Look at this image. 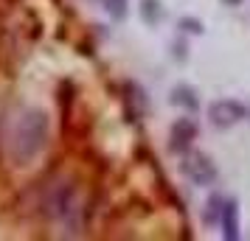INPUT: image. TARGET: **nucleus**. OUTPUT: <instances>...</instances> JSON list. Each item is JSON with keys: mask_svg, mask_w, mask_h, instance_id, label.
<instances>
[{"mask_svg": "<svg viewBox=\"0 0 250 241\" xmlns=\"http://www.w3.org/2000/svg\"><path fill=\"white\" fill-rule=\"evenodd\" d=\"M146 107V95L144 90L138 87L135 81H126L124 84V112H126V121H138V115L144 112Z\"/></svg>", "mask_w": 250, "mask_h": 241, "instance_id": "39448f33", "label": "nucleus"}, {"mask_svg": "<svg viewBox=\"0 0 250 241\" xmlns=\"http://www.w3.org/2000/svg\"><path fill=\"white\" fill-rule=\"evenodd\" d=\"M194 140H197V124L191 118H177L169 132V149L177 151V154H186Z\"/></svg>", "mask_w": 250, "mask_h": 241, "instance_id": "20e7f679", "label": "nucleus"}, {"mask_svg": "<svg viewBox=\"0 0 250 241\" xmlns=\"http://www.w3.org/2000/svg\"><path fill=\"white\" fill-rule=\"evenodd\" d=\"M219 227H222V236L228 241L239 239V202L236 199H225L222 216H219Z\"/></svg>", "mask_w": 250, "mask_h": 241, "instance_id": "423d86ee", "label": "nucleus"}, {"mask_svg": "<svg viewBox=\"0 0 250 241\" xmlns=\"http://www.w3.org/2000/svg\"><path fill=\"white\" fill-rule=\"evenodd\" d=\"M225 6H242V0H222Z\"/></svg>", "mask_w": 250, "mask_h": 241, "instance_id": "f8f14e48", "label": "nucleus"}, {"mask_svg": "<svg viewBox=\"0 0 250 241\" xmlns=\"http://www.w3.org/2000/svg\"><path fill=\"white\" fill-rule=\"evenodd\" d=\"M183 174L191 180L194 185H214L219 171H216L214 160L203 154V151H194V154H186V160H183Z\"/></svg>", "mask_w": 250, "mask_h": 241, "instance_id": "7ed1b4c3", "label": "nucleus"}, {"mask_svg": "<svg viewBox=\"0 0 250 241\" xmlns=\"http://www.w3.org/2000/svg\"><path fill=\"white\" fill-rule=\"evenodd\" d=\"M45 143H48V115L40 107H28L12 129L9 154L17 166H28L40 157Z\"/></svg>", "mask_w": 250, "mask_h": 241, "instance_id": "f257e3e1", "label": "nucleus"}, {"mask_svg": "<svg viewBox=\"0 0 250 241\" xmlns=\"http://www.w3.org/2000/svg\"><path fill=\"white\" fill-rule=\"evenodd\" d=\"M222 207H225V196H222V194H211V196H208V202H205V222H208V224L219 222Z\"/></svg>", "mask_w": 250, "mask_h": 241, "instance_id": "1a4fd4ad", "label": "nucleus"}, {"mask_svg": "<svg viewBox=\"0 0 250 241\" xmlns=\"http://www.w3.org/2000/svg\"><path fill=\"white\" fill-rule=\"evenodd\" d=\"M141 17L146 25H158L163 20V6L160 0H141Z\"/></svg>", "mask_w": 250, "mask_h": 241, "instance_id": "6e6552de", "label": "nucleus"}, {"mask_svg": "<svg viewBox=\"0 0 250 241\" xmlns=\"http://www.w3.org/2000/svg\"><path fill=\"white\" fill-rule=\"evenodd\" d=\"M208 118H211V124L216 129H230L248 118V107L233 101V98H219V101L208 107Z\"/></svg>", "mask_w": 250, "mask_h": 241, "instance_id": "f03ea898", "label": "nucleus"}, {"mask_svg": "<svg viewBox=\"0 0 250 241\" xmlns=\"http://www.w3.org/2000/svg\"><path fill=\"white\" fill-rule=\"evenodd\" d=\"M102 9L113 20H124L126 12H129V0H102Z\"/></svg>", "mask_w": 250, "mask_h": 241, "instance_id": "9d476101", "label": "nucleus"}, {"mask_svg": "<svg viewBox=\"0 0 250 241\" xmlns=\"http://www.w3.org/2000/svg\"><path fill=\"white\" fill-rule=\"evenodd\" d=\"M174 107H183V110H188V112H197L200 110V95L194 90L191 84H177L174 90H171V98H169Z\"/></svg>", "mask_w": 250, "mask_h": 241, "instance_id": "0eeeda50", "label": "nucleus"}, {"mask_svg": "<svg viewBox=\"0 0 250 241\" xmlns=\"http://www.w3.org/2000/svg\"><path fill=\"white\" fill-rule=\"evenodd\" d=\"M180 28L186 31V34H203L205 28L200 20H194V17H180Z\"/></svg>", "mask_w": 250, "mask_h": 241, "instance_id": "9b49d317", "label": "nucleus"}]
</instances>
